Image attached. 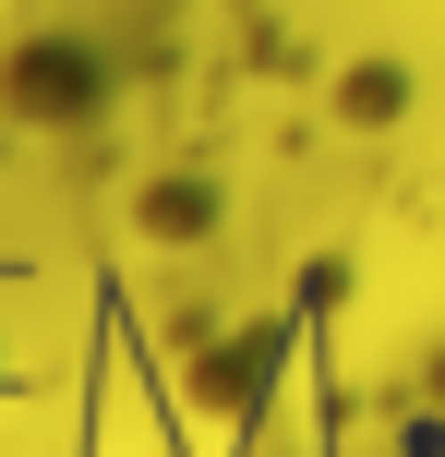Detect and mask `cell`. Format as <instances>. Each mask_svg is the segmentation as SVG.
Returning a JSON list of instances; mask_svg holds the SVG:
<instances>
[{
  "label": "cell",
  "mask_w": 445,
  "mask_h": 457,
  "mask_svg": "<svg viewBox=\"0 0 445 457\" xmlns=\"http://www.w3.org/2000/svg\"><path fill=\"white\" fill-rule=\"evenodd\" d=\"M85 96H96V61H85L72 37H37V48L12 61V109H24V120H72Z\"/></svg>",
  "instance_id": "cell-1"
}]
</instances>
